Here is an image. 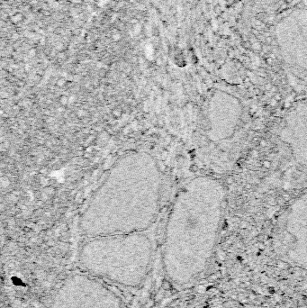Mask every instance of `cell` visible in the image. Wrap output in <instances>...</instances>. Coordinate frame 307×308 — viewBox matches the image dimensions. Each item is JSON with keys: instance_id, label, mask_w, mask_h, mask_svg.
Instances as JSON below:
<instances>
[{"instance_id": "obj_1", "label": "cell", "mask_w": 307, "mask_h": 308, "mask_svg": "<svg viewBox=\"0 0 307 308\" xmlns=\"http://www.w3.org/2000/svg\"><path fill=\"white\" fill-rule=\"evenodd\" d=\"M225 187L219 178H192L176 196L164 236L166 274L176 286L197 280L213 258L223 215Z\"/></svg>"}, {"instance_id": "obj_2", "label": "cell", "mask_w": 307, "mask_h": 308, "mask_svg": "<svg viewBox=\"0 0 307 308\" xmlns=\"http://www.w3.org/2000/svg\"><path fill=\"white\" fill-rule=\"evenodd\" d=\"M161 186V172L151 155L126 154L93 195L80 219V231L88 238L143 233L158 215Z\"/></svg>"}, {"instance_id": "obj_3", "label": "cell", "mask_w": 307, "mask_h": 308, "mask_svg": "<svg viewBox=\"0 0 307 308\" xmlns=\"http://www.w3.org/2000/svg\"><path fill=\"white\" fill-rule=\"evenodd\" d=\"M251 119L236 94L215 89L203 109L202 138L205 160L215 173H227L240 162L249 146Z\"/></svg>"}, {"instance_id": "obj_4", "label": "cell", "mask_w": 307, "mask_h": 308, "mask_svg": "<svg viewBox=\"0 0 307 308\" xmlns=\"http://www.w3.org/2000/svg\"><path fill=\"white\" fill-rule=\"evenodd\" d=\"M152 244L143 233L88 238L79 252V263L90 275L126 286H138L146 278Z\"/></svg>"}, {"instance_id": "obj_5", "label": "cell", "mask_w": 307, "mask_h": 308, "mask_svg": "<svg viewBox=\"0 0 307 308\" xmlns=\"http://www.w3.org/2000/svg\"><path fill=\"white\" fill-rule=\"evenodd\" d=\"M270 178L285 191L307 181V99L294 104L278 123L273 136Z\"/></svg>"}, {"instance_id": "obj_6", "label": "cell", "mask_w": 307, "mask_h": 308, "mask_svg": "<svg viewBox=\"0 0 307 308\" xmlns=\"http://www.w3.org/2000/svg\"><path fill=\"white\" fill-rule=\"evenodd\" d=\"M272 247L284 262L307 269V187L278 216L273 230Z\"/></svg>"}, {"instance_id": "obj_7", "label": "cell", "mask_w": 307, "mask_h": 308, "mask_svg": "<svg viewBox=\"0 0 307 308\" xmlns=\"http://www.w3.org/2000/svg\"><path fill=\"white\" fill-rule=\"evenodd\" d=\"M52 308H122L112 289L90 274H75L60 285Z\"/></svg>"}, {"instance_id": "obj_8", "label": "cell", "mask_w": 307, "mask_h": 308, "mask_svg": "<svg viewBox=\"0 0 307 308\" xmlns=\"http://www.w3.org/2000/svg\"><path fill=\"white\" fill-rule=\"evenodd\" d=\"M210 308H240L232 304H226V303H223L222 304H216V305H214L212 307Z\"/></svg>"}, {"instance_id": "obj_9", "label": "cell", "mask_w": 307, "mask_h": 308, "mask_svg": "<svg viewBox=\"0 0 307 308\" xmlns=\"http://www.w3.org/2000/svg\"><path fill=\"white\" fill-rule=\"evenodd\" d=\"M72 34L75 35V36H78L80 34V29L78 28H75L73 31H72Z\"/></svg>"}, {"instance_id": "obj_10", "label": "cell", "mask_w": 307, "mask_h": 308, "mask_svg": "<svg viewBox=\"0 0 307 308\" xmlns=\"http://www.w3.org/2000/svg\"><path fill=\"white\" fill-rule=\"evenodd\" d=\"M42 14L44 16H50L52 14H51V11H48V10H43L42 11Z\"/></svg>"}, {"instance_id": "obj_11", "label": "cell", "mask_w": 307, "mask_h": 308, "mask_svg": "<svg viewBox=\"0 0 307 308\" xmlns=\"http://www.w3.org/2000/svg\"><path fill=\"white\" fill-rule=\"evenodd\" d=\"M55 32H56V34H62V32H63V30L61 28H57L55 30Z\"/></svg>"}]
</instances>
